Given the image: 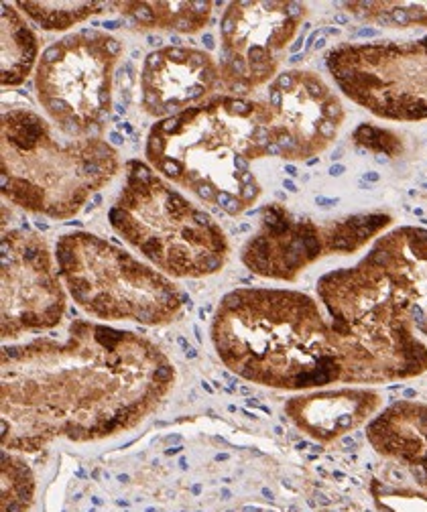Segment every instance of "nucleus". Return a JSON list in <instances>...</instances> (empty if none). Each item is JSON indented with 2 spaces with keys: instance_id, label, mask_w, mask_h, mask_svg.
<instances>
[{
  "instance_id": "obj_1",
  "label": "nucleus",
  "mask_w": 427,
  "mask_h": 512,
  "mask_svg": "<svg viewBox=\"0 0 427 512\" xmlns=\"http://www.w3.org/2000/svg\"><path fill=\"white\" fill-rule=\"evenodd\" d=\"M175 384L151 340L74 319L61 338L3 350V450L37 452L55 439L100 441L139 427Z\"/></svg>"
},
{
  "instance_id": "obj_2",
  "label": "nucleus",
  "mask_w": 427,
  "mask_h": 512,
  "mask_svg": "<svg viewBox=\"0 0 427 512\" xmlns=\"http://www.w3.org/2000/svg\"><path fill=\"white\" fill-rule=\"evenodd\" d=\"M271 118L265 100L218 92L153 124L147 163L202 204L236 218L263 194L253 161L271 157Z\"/></svg>"
},
{
  "instance_id": "obj_3",
  "label": "nucleus",
  "mask_w": 427,
  "mask_h": 512,
  "mask_svg": "<svg viewBox=\"0 0 427 512\" xmlns=\"http://www.w3.org/2000/svg\"><path fill=\"white\" fill-rule=\"evenodd\" d=\"M212 342L228 370L261 387L310 393L342 376L330 322L301 291H230L214 313Z\"/></svg>"
},
{
  "instance_id": "obj_4",
  "label": "nucleus",
  "mask_w": 427,
  "mask_h": 512,
  "mask_svg": "<svg viewBox=\"0 0 427 512\" xmlns=\"http://www.w3.org/2000/svg\"><path fill=\"white\" fill-rule=\"evenodd\" d=\"M318 299L332 328L340 382L385 384L427 372V346L393 279L369 256L320 277Z\"/></svg>"
},
{
  "instance_id": "obj_5",
  "label": "nucleus",
  "mask_w": 427,
  "mask_h": 512,
  "mask_svg": "<svg viewBox=\"0 0 427 512\" xmlns=\"http://www.w3.org/2000/svg\"><path fill=\"white\" fill-rule=\"evenodd\" d=\"M118 171V151L102 139H70L29 108L3 114L0 187L25 212L70 220Z\"/></svg>"
},
{
  "instance_id": "obj_6",
  "label": "nucleus",
  "mask_w": 427,
  "mask_h": 512,
  "mask_svg": "<svg viewBox=\"0 0 427 512\" xmlns=\"http://www.w3.org/2000/svg\"><path fill=\"white\" fill-rule=\"evenodd\" d=\"M112 230L169 279L220 273L230 244L220 224L149 163L131 159L125 185L108 212Z\"/></svg>"
},
{
  "instance_id": "obj_7",
  "label": "nucleus",
  "mask_w": 427,
  "mask_h": 512,
  "mask_svg": "<svg viewBox=\"0 0 427 512\" xmlns=\"http://www.w3.org/2000/svg\"><path fill=\"white\" fill-rule=\"evenodd\" d=\"M55 261L74 303L102 322L165 326L186 305V293L167 275L96 234L59 236Z\"/></svg>"
},
{
  "instance_id": "obj_8",
  "label": "nucleus",
  "mask_w": 427,
  "mask_h": 512,
  "mask_svg": "<svg viewBox=\"0 0 427 512\" xmlns=\"http://www.w3.org/2000/svg\"><path fill=\"white\" fill-rule=\"evenodd\" d=\"M122 43L98 29L53 41L39 57L35 94L47 118L70 139H100L112 114Z\"/></svg>"
},
{
  "instance_id": "obj_9",
  "label": "nucleus",
  "mask_w": 427,
  "mask_h": 512,
  "mask_svg": "<svg viewBox=\"0 0 427 512\" xmlns=\"http://www.w3.org/2000/svg\"><path fill=\"white\" fill-rule=\"evenodd\" d=\"M326 68L348 100L377 118L427 120V37L342 43L328 51Z\"/></svg>"
},
{
  "instance_id": "obj_10",
  "label": "nucleus",
  "mask_w": 427,
  "mask_h": 512,
  "mask_svg": "<svg viewBox=\"0 0 427 512\" xmlns=\"http://www.w3.org/2000/svg\"><path fill=\"white\" fill-rule=\"evenodd\" d=\"M308 7L295 0H238L220 19V88L249 98L271 84L289 43L295 39Z\"/></svg>"
},
{
  "instance_id": "obj_11",
  "label": "nucleus",
  "mask_w": 427,
  "mask_h": 512,
  "mask_svg": "<svg viewBox=\"0 0 427 512\" xmlns=\"http://www.w3.org/2000/svg\"><path fill=\"white\" fill-rule=\"evenodd\" d=\"M3 338L53 330L66 313L68 297L61 287L55 254L43 236L31 230L3 234Z\"/></svg>"
},
{
  "instance_id": "obj_12",
  "label": "nucleus",
  "mask_w": 427,
  "mask_h": 512,
  "mask_svg": "<svg viewBox=\"0 0 427 512\" xmlns=\"http://www.w3.org/2000/svg\"><path fill=\"white\" fill-rule=\"evenodd\" d=\"M271 110V157L310 161L338 137L346 110L328 82L310 70L281 72L267 88Z\"/></svg>"
},
{
  "instance_id": "obj_13",
  "label": "nucleus",
  "mask_w": 427,
  "mask_h": 512,
  "mask_svg": "<svg viewBox=\"0 0 427 512\" xmlns=\"http://www.w3.org/2000/svg\"><path fill=\"white\" fill-rule=\"evenodd\" d=\"M330 254L326 222L297 218L285 206L269 204L261 212L259 230L242 246L240 261L259 277L291 283Z\"/></svg>"
},
{
  "instance_id": "obj_14",
  "label": "nucleus",
  "mask_w": 427,
  "mask_h": 512,
  "mask_svg": "<svg viewBox=\"0 0 427 512\" xmlns=\"http://www.w3.org/2000/svg\"><path fill=\"white\" fill-rule=\"evenodd\" d=\"M220 90V66L208 51L171 45L151 51L139 74L141 108L159 120L186 112Z\"/></svg>"
},
{
  "instance_id": "obj_15",
  "label": "nucleus",
  "mask_w": 427,
  "mask_h": 512,
  "mask_svg": "<svg viewBox=\"0 0 427 512\" xmlns=\"http://www.w3.org/2000/svg\"><path fill=\"white\" fill-rule=\"evenodd\" d=\"M383 407V395L375 389H328L291 397L285 413L291 423L320 443H332L375 419Z\"/></svg>"
},
{
  "instance_id": "obj_16",
  "label": "nucleus",
  "mask_w": 427,
  "mask_h": 512,
  "mask_svg": "<svg viewBox=\"0 0 427 512\" xmlns=\"http://www.w3.org/2000/svg\"><path fill=\"white\" fill-rule=\"evenodd\" d=\"M366 256L393 279L417 332L427 338V228H395L379 236Z\"/></svg>"
},
{
  "instance_id": "obj_17",
  "label": "nucleus",
  "mask_w": 427,
  "mask_h": 512,
  "mask_svg": "<svg viewBox=\"0 0 427 512\" xmlns=\"http://www.w3.org/2000/svg\"><path fill=\"white\" fill-rule=\"evenodd\" d=\"M375 452L409 470L415 482L427 490V405L395 401L366 427Z\"/></svg>"
},
{
  "instance_id": "obj_18",
  "label": "nucleus",
  "mask_w": 427,
  "mask_h": 512,
  "mask_svg": "<svg viewBox=\"0 0 427 512\" xmlns=\"http://www.w3.org/2000/svg\"><path fill=\"white\" fill-rule=\"evenodd\" d=\"M214 3L206 0H179V3H114L139 31L163 29L181 35L200 33L212 19Z\"/></svg>"
},
{
  "instance_id": "obj_19",
  "label": "nucleus",
  "mask_w": 427,
  "mask_h": 512,
  "mask_svg": "<svg viewBox=\"0 0 427 512\" xmlns=\"http://www.w3.org/2000/svg\"><path fill=\"white\" fill-rule=\"evenodd\" d=\"M3 61H0V84L3 88L21 86L39 63V41L17 5L3 3Z\"/></svg>"
},
{
  "instance_id": "obj_20",
  "label": "nucleus",
  "mask_w": 427,
  "mask_h": 512,
  "mask_svg": "<svg viewBox=\"0 0 427 512\" xmlns=\"http://www.w3.org/2000/svg\"><path fill=\"white\" fill-rule=\"evenodd\" d=\"M21 13L29 17L43 31H68L94 15L112 9V3H100V0H68V3H17Z\"/></svg>"
},
{
  "instance_id": "obj_21",
  "label": "nucleus",
  "mask_w": 427,
  "mask_h": 512,
  "mask_svg": "<svg viewBox=\"0 0 427 512\" xmlns=\"http://www.w3.org/2000/svg\"><path fill=\"white\" fill-rule=\"evenodd\" d=\"M344 9L362 23L389 29H427V3H346Z\"/></svg>"
},
{
  "instance_id": "obj_22",
  "label": "nucleus",
  "mask_w": 427,
  "mask_h": 512,
  "mask_svg": "<svg viewBox=\"0 0 427 512\" xmlns=\"http://www.w3.org/2000/svg\"><path fill=\"white\" fill-rule=\"evenodd\" d=\"M35 496V478L29 466L13 456L3 452V512H27Z\"/></svg>"
},
{
  "instance_id": "obj_23",
  "label": "nucleus",
  "mask_w": 427,
  "mask_h": 512,
  "mask_svg": "<svg viewBox=\"0 0 427 512\" xmlns=\"http://www.w3.org/2000/svg\"><path fill=\"white\" fill-rule=\"evenodd\" d=\"M352 143L358 149L371 151L375 155H385L391 159L403 153V139L397 133L373 124H360L352 133Z\"/></svg>"
},
{
  "instance_id": "obj_24",
  "label": "nucleus",
  "mask_w": 427,
  "mask_h": 512,
  "mask_svg": "<svg viewBox=\"0 0 427 512\" xmlns=\"http://www.w3.org/2000/svg\"><path fill=\"white\" fill-rule=\"evenodd\" d=\"M387 512H427V496L413 492H389L379 496Z\"/></svg>"
},
{
  "instance_id": "obj_25",
  "label": "nucleus",
  "mask_w": 427,
  "mask_h": 512,
  "mask_svg": "<svg viewBox=\"0 0 427 512\" xmlns=\"http://www.w3.org/2000/svg\"><path fill=\"white\" fill-rule=\"evenodd\" d=\"M342 171H344V169H342V167H334V169H332V175H340V173H342Z\"/></svg>"
}]
</instances>
